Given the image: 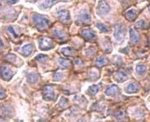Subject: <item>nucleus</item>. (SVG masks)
<instances>
[{"mask_svg":"<svg viewBox=\"0 0 150 122\" xmlns=\"http://www.w3.org/2000/svg\"><path fill=\"white\" fill-rule=\"evenodd\" d=\"M61 51L65 56H73L74 54V50L70 47L63 48Z\"/></svg>","mask_w":150,"mask_h":122,"instance_id":"15","label":"nucleus"},{"mask_svg":"<svg viewBox=\"0 0 150 122\" xmlns=\"http://www.w3.org/2000/svg\"><path fill=\"white\" fill-rule=\"evenodd\" d=\"M118 90V87L115 85H113L109 87L106 90V94L109 95H113L117 93Z\"/></svg>","mask_w":150,"mask_h":122,"instance_id":"16","label":"nucleus"},{"mask_svg":"<svg viewBox=\"0 0 150 122\" xmlns=\"http://www.w3.org/2000/svg\"><path fill=\"white\" fill-rule=\"evenodd\" d=\"M138 88L137 87V86L135 84L131 83L128 85L127 87V90L129 93H134L138 91Z\"/></svg>","mask_w":150,"mask_h":122,"instance_id":"20","label":"nucleus"},{"mask_svg":"<svg viewBox=\"0 0 150 122\" xmlns=\"http://www.w3.org/2000/svg\"><path fill=\"white\" fill-rule=\"evenodd\" d=\"M7 2H8L10 4H15L18 1H19V0H6Z\"/></svg>","mask_w":150,"mask_h":122,"instance_id":"31","label":"nucleus"},{"mask_svg":"<svg viewBox=\"0 0 150 122\" xmlns=\"http://www.w3.org/2000/svg\"><path fill=\"white\" fill-rule=\"evenodd\" d=\"M6 95L5 93L4 89L2 88V87L0 86V99H4L5 98Z\"/></svg>","mask_w":150,"mask_h":122,"instance_id":"26","label":"nucleus"},{"mask_svg":"<svg viewBox=\"0 0 150 122\" xmlns=\"http://www.w3.org/2000/svg\"><path fill=\"white\" fill-rule=\"evenodd\" d=\"M27 80L28 81V82L32 84L35 83L37 82L38 80V77L37 75L34 73H30L28 75L27 77Z\"/></svg>","mask_w":150,"mask_h":122,"instance_id":"14","label":"nucleus"},{"mask_svg":"<svg viewBox=\"0 0 150 122\" xmlns=\"http://www.w3.org/2000/svg\"><path fill=\"white\" fill-rule=\"evenodd\" d=\"M59 20L64 23H67L70 20L69 12L66 9H62L57 12Z\"/></svg>","mask_w":150,"mask_h":122,"instance_id":"8","label":"nucleus"},{"mask_svg":"<svg viewBox=\"0 0 150 122\" xmlns=\"http://www.w3.org/2000/svg\"><path fill=\"white\" fill-rule=\"evenodd\" d=\"M59 61L61 65L65 68H68L71 66V61L69 59H60Z\"/></svg>","mask_w":150,"mask_h":122,"instance_id":"18","label":"nucleus"},{"mask_svg":"<svg viewBox=\"0 0 150 122\" xmlns=\"http://www.w3.org/2000/svg\"><path fill=\"white\" fill-rule=\"evenodd\" d=\"M54 92L53 90L50 86H46L44 87L43 90V96L46 101H50L54 98Z\"/></svg>","mask_w":150,"mask_h":122,"instance_id":"7","label":"nucleus"},{"mask_svg":"<svg viewBox=\"0 0 150 122\" xmlns=\"http://www.w3.org/2000/svg\"><path fill=\"white\" fill-rule=\"evenodd\" d=\"M3 48H4V43H3L2 41L0 38V53L2 51Z\"/></svg>","mask_w":150,"mask_h":122,"instance_id":"32","label":"nucleus"},{"mask_svg":"<svg viewBox=\"0 0 150 122\" xmlns=\"http://www.w3.org/2000/svg\"><path fill=\"white\" fill-rule=\"evenodd\" d=\"M0 76L5 81H10L13 77V71L7 66H1L0 67Z\"/></svg>","mask_w":150,"mask_h":122,"instance_id":"6","label":"nucleus"},{"mask_svg":"<svg viewBox=\"0 0 150 122\" xmlns=\"http://www.w3.org/2000/svg\"><path fill=\"white\" fill-rule=\"evenodd\" d=\"M136 25L138 28L143 29L146 26V23L143 20H141L137 22Z\"/></svg>","mask_w":150,"mask_h":122,"instance_id":"24","label":"nucleus"},{"mask_svg":"<svg viewBox=\"0 0 150 122\" xmlns=\"http://www.w3.org/2000/svg\"><path fill=\"white\" fill-rule=\"evenodd\" d=\"M125 17L128 20L132 21L136 19L137 16V11L135 9H131L125 13Z\"/></svg>","mask_w":150,"mask_h":122,"instance_id":"10","label":"nucleus"},{"mask_svg":"<svg viewBox=\"0 0 150 122\" xmlns=\"http://www.w3.org/2000/svg\"><path fill=\"white\" fill-rule=\"evenodd\" d=\"M58 0H45L44 6L46 8H50L57 2Z\"/></svg>","mask_w":150,"mask_h":122,"instance_id":"19","label":"nucleus"},{"mask_svg":"<svg viewBox=\"0 0 150 122\" xmlns=\"http://www.w3.org/2000/svg\"><path fill=\"white\" fill-rule=\"evenodd\" d=\"M54 33V35L60 40L63 41L65 40L67 37L66 33L62 30H55Z\"/></svg>","mask_w":150,"mask_h":122,"instance_id":"11","label":"nucleus"},{"mask_svg":"<svg viewBox=\"0 0 150 122\" xmlns=\"http://www.w3.org/2000/svg\"><path fill=\"white\" fill-rule=\"evenodd\" d=\"M5 59L7 61L10 63H14L16 60V56L14 54H9L6 55Z\"/></svg>","mask_w":150,"mask_h":122,"instance_id":"17","label":"nucleus"},{"mask_svg":"<svg viewBox=\"0 0 150 122\" xmlns=\"http://www.w3.org/2000/svg\"><path fill=\"white\" fill-rule=\"evenodd\" d=\"M8 30L9 32H10L12 34L13 36L15 38L18 37V36L17 34L15 33V31H14V30L13 29V27H11V26H9V27L8 28Z\"/></svg>","mask_w":150,"mask_h":122,"instance_id":"27","label":"nucleus"},{"mask_svg":"<svg viewBox=\"0 0 150 122\" xmlns=\"http://www.w3.org/2000/svg\"><path fill=\"white\" fill-rule=\"evenodd\" d=\"M130 36L131 41L133 43H137L139 41V34L135 30L131 29L130 30Z\"/></svg>","mask_w":150,"mask_h":122,"instance_id":"12","label":"nucleus"},{"mask_svg":"<svg viewBox=\"0 0 150 122\" xmlns=\"http://www.w3.org/2000/svg\"><path fill=\"white\" fill-rule=\"evenodd\" d=\"M39 46L42 50H48L53 47L54 42L52 39L50 37H43L39 40Z\"/></svg>","mask_w":150,"mask_h":122,"instance_id":"2","label":"nucleus"},{"mask_svg":"<svg viewBox=\"0 0 150 122\" xmlns=\"http://www.w3.org/2000/svg\"><path fill=\"white\" fill-rule=\"evenodd\" d=\"M47 58L48 57L46 55H44V54H39L36 57V59L39 61L42 62L45 61Z\"/></svg>","mask_w":150,"mask_h":122,"instance_id":"23","label":"nucleus"},{"mask_svg":"<svg viewBox=\"0 0 150 122\" xmlns=\"http://www.w3.org/2000/svg\"><path fill=\"white\" fill-rule=\"evenodd\" d=\"M33 50V46L31 44H27L23 47L22 52L24 56H27L32 54Z\"/></svg>","mask_w":150,"mask_h":122,"instance_id":"13","label":"nucleus"},{"mask_svg":"<svg viewBox=\"0 0 150 122\" xmlns=\"http://www.w3.org/2000/svg\"><path fill=\"white\" fill-rule=\"evenodd\" d=\"M137 71L139 73L142 74L145 73V71H146V67L143 65H139V66H137Z\"/></svg>","mask_w":150,"mask_h":122,"instance_id":"22","label":"nucleus"},{"mask_svg":"<svg viewBox=\"0 0 150 122\" xmlns=\"http://www.w3.org/2000/svg\"><path fill=\"white\" fill-rule=\"evenodd\" d=\"M33 20L35 26L40 31L46 30L49 27L50 21L45 16L34 15L33 16Z\"/></svg>","mask_w":150,"mask_h":122,"instance_id":"1","label":"nucleus"},{"mask_svg":"<svg viewBox=\"0 0 150 122\" xmlns=\"http://www.w3.org/2000/svg\"><path fill=\"white\" fill-rule=\"evenodd\" d=\"M4 121V120H3V119H2L0 118V122H1V121Z\"/></svg>","mask_w":150,"mask_h":122,"instance_id":"34","label":"nucleus"},{"mask_svg":"<svg viewBox=\"0 0 150 122\" xmlns=\"http://www.w3.org/2000/svg\"><path fill=\"white\" fill-rule=\"evenodd\" d=\"M126 29L125 26L122 24L116 25L115 30L114 36L116 40L122 41L126 36Z\"/></svg>","mask_w":150,"mask_h":122,"instance_id":"4","label":"nucleus"},{"mask_svg":"<svg viewBox=\"0 0 150 122\" xmlns=\"http://www.w3.org/2000/svg\"><path fill=\"white\" fill-rule=\"evenodd\" d=\"M126 75L124 74V73H119V79L120 80L123 81L124 79H126Z\"/></svg>","mask_w":150,"mask_h":122,"instance_id":"29","label":"nucleus"},{"mask_svg":"<svg viewBox=\"0 0 150 122\" xmlns=\"http://www.w3.org/2000/svg\"><path fill=\"white\" fill-rule=\"evenodd\" d=\"M110 10L109 5L105 0H100L97 8V13L100 15H105Z\"/></svg>","mask_w":150,"mask_h":122,"instance_id":"5","label":"nucleus"},{"mask_svg":"<svg viewBox=\"0 0 150 122\" xmlns=\"http://www.w3.org/2000/svg\"><path fill=\"white\" fill-rule=\"evenodd\" d=\"M91 17L89 12L87 10H81L78 15L77 21L79 23L82 25L87 24L90 22Z\"/></svg>","mask_w":150,"mask_h":122,"instance_id":"3","label":"nucleus"},{"mask_svg":"<svg viewBox=\"0 0 150 122\" xmlns=\"http://www.w3.org/2000/svg\"><path fill=\"white\" fill-rule=\"evenodd\" d=\"M106 59H105V58L102 57L98 59L97 61V63L98 65L99 66H101V65H104L106 64Z\"/></svg>","mask_w":150,"mask_h":122,"instance_id":"25","label":"nucleus"},{"mask_svg":"<svg viewBox=\"0 0 150 122\" xmlns=\"http://www.w3.org/2000/svg\"><path fill=\"white\" fill-rule=\"evenodd\" d=\"M82 35L86 40L92 41L94 40L96 37L95 34L92 30H84L81 32Z\"/></svg>","mask_w":150,"mask_h":122,"instance_id":"9","label":"nucleus"},{"mask_svg":"<svg viewBox=\"0 0 150 122\" xmlns=\"http://www.w3.org/2000/svg\"><path fill=\"white\" fill-rule=\"evenodd\" d=\"M1 7H2V4H1V2H0V9H1Z\"/></svg>","mask_w":150,"mask_h":122,"instance_id":"33","label":"nucleus"},{"mask_svg":"<svg viewBox=\"0 0 150 122\" xmlns=\"http://www.w3.org/2000/svg\"><path fill=\"white\" fill-rule=\"evenodd\" d=\"M97 26L101 31L103 32H108V29L103 24L98 23L97 24Z\"/></svg>","mask_w":150,"mask_h":122,"instance_id":"21","label":"nucleus"},{"mask_svg":"<svg viewBox=\"0 0 150 122\" xmlns=\"http://www.w3.org/2000/svg\"><path fill=\"white\" fill-rule=\"evenodd\" d=\"M89 90L91 93H92L93 94H95L98 92V89L96 86H92L90 87Z\"/></svg>","mask_w":150,"mask_h":122,"instance_id":"28","label":"nucleus"},{"mask_svg":"<svg viewBox=\"0 0 150 122\" xmlns=\"http://www.w3.org/2000/svg\"><path fill=\"white\" fill-rule=\"evenodd\" d=\"M54 79L56 80H59L62 78V74L61 73H57L54 75Z\"/></svg>","mask_w":150,"mask_h":122,"instance_id":"30","label":"nucleus"}]
</instances>
